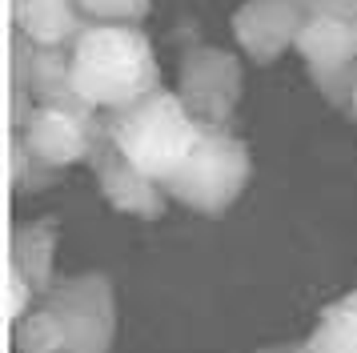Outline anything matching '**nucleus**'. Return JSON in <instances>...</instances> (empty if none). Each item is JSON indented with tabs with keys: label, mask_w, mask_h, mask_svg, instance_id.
<instances>
[{
	"label": "nucleus",
	"mask_w": 357,
	"mask_h": 353,
	"mask_svg": "<svg viewBox=\"0 0 357 353\" xmlns=\"http://www.w3.org/2000/svg\"><path fill=\"white\" fill-rule=\"evenodd\" d=\"M29 8V0H4V20H8V29H17V20L24 16Z\"/></svg>",
	"instance_id": "18"
},
{
	"label": "nucleus",
	"mask_w": 357,
	"mask_h": 353,
	"mask_svg": "<svg viewBox=\"0 0 357 353\" xmlns=\"http://www.w3.org/2000/svg\"><path fill=\"white\" fill-rule=\"evenodd\" d=\"M105 137L113 141V149L125 160H132L141 173H149L153 181L165 185L185 165V157L193 153L201 125L177 93L157 89V93L141 96L125 109L109 112L105 117Z\"/></svg>",
	"instance_id": "2"
},
{
	"label": "nucleus",
	"mask_w": 357,
	"mask_h": 353,
	"mask_svg": "<svg viewBox=\"0 0 357 353\" xmlns=\"http://www.w3.org/2000/svg\"><path fill=\"white\" fill-rule=\"evenodd\" d=\"M253 176V153L241 137H233L229 128L217 125H201L193 153L185 157L177 173L165 181V193L181 201L193 213L217 217L229 205H237V197L245 193Z\"/></svg>",
	"instance_id": "3"
},
{
	"label": "nucleus",
	"mask_w": 357,
	"mask_h": 353,
	"mask_svg": "<svg viewBox=\"0 0 357 353\" xmlns=\"http://www.w3.org/2000/svg\"><path fill=\"white\" fill-rule=\"evenodd\" d=\"M4 293H0V305H4V321L13 325V321H20L29 309H33V293L36 289L29 285V277H20L8 261H4Z\"/></svg>",
	"instance_id": "17"
},
{
	"label": "nucleus",
	"mask_w": 357,
	"mask_h": 353,
	"mask_svg": "<svg viewBox=\"0 0 357 353\" xmlns=\"http://www.w3.org/2000/svg\"><path fill=\"white\" fill-rule=\"evenodd\" d=\"M245 73L241 57L217 45H193L181 52L177 64V96L197 117V125L229 128L233 112L241 105Z\"/></svg>",
	"instance_id": "5"
},
{
	"label": "nucleus",
	"mask_w": 357,
	"mask_h": 353,
	"mask_svg": "<svg viewBox=\"0 0 357 353\" xmlns=\"http://www.w3.org/2000/svg\"><path fill=\"white\" fill-rule=\"evenodd\" d=\"M297 57L329 105H349L357 80V0H309Z\"/></svg>",
	"instance_id": "4"
},
{
	"label": "nucleus",
	"mask_w": 357,
	"mask_h": 353,
	"mask_svg": "<svg viewBox=\"0 0 357 353\" xmlns=\"http://www.w3.org/2000/svg\"><path fill=\"white\" fill-rule=\"evenodd\" d=\"M73 84L89 109L116 112L161 89V64L137 24H89L68 48Z\"/></svg>",
	"instance_id": "1"
},
{
	"label": "nucleus",
	"mask_w": 357,
	"mask_h": 353,
	"mask_svg": "<svg viewBox=\"0 0 357 353\" xmlns=\"http://www.w3.org/2000/svg\"><path fill=\"white\" fill-rule=\"evenodd\" d=\"M93 173H97V185L105 193L109 209L125 213V217H141V221H157L169 205V193H165L161 181H153L149 173H141L132 160H125L113 149V141L105 137L100 128L97 149H93Z\"/></svg>",
	"instance_id": "9"
},
{
	"label": "nucleus",
	"mask_w": 357,
	"mask_h": 353,
	"mask_svg": "<svg viewBox=\"0 0 357 353\" xmlns=\"http://www.w3.org/2000/svg\"><path fill=\"white\" fill-rule=\"evenodd\" d=\"M45 305L65 321L68 353H109L116 341V293L105 273L61 277L45 293Z\"/></svg>",
	"instance_id": "6"
},
{
	"label": "nucleus",
	"mask_w": 357,
	"mask_h": 353,
	"mask_svg": "<svg viewBox=\"0 0 357 353\" xmlns=\"http://www.w3.org/2000/svg\"><path fill=\"white\" fill-rule=\"evenodd\" d=\"M349 112L357 117V80H354V93H349Z\"/></svg>",
	"instance_id": "19"
},
{
	"label": "nucleus",
	"mask_w": 357,
	"mask_h": 353,
	"mask_svg": "<svg viewBox=\"0 0 357 353\" xmlns=\"http://www.w3.org/2000/svg\"><path fill=\"white\" fill-rule=\"evenodd\" d=\"M33 100L36 105H65V109H89L77 84H73V68H68L65 48H36L33 57Z\"/></svg>",
	"instance_id": "13"
},
{
	"label": "nucleus",
	"mask_w": 357,
	"mask_h": 353,
	"mask_svg": "<svg viewBox=\"0 0 357 353\" xmlns=\"http://www.w3.org/2000/svg\"><path fill=\"white\" fill-rule=\"evenodd\" d=\"M77 4L100 24H141L153 8V0H77Z\"/></svg>",
	"instance_id": "15"
},
{
	"label": "nucleus",
	"mask_w": 357,
	"mask_h": 353,
	"mask_svg": "<svg viewBox=\"0 0 357 353\" xmlns=\"http://www.w3.org/2000/svg\"><path fill=\"white\" fill-rule=\"evenodd\" d=\"M56 245H61L56 217H36V221H24L20 229H13L4 261L20 277H29V285L36 293H49L56 285Z\"/></svg>",
	"instance_id": "10"
},
{
	"label": "nucleus",
	"mask_w": 357,
	"mask_h": 353,
	"mask_svg": "<svg viewBox=\"0 0 357 353\" xmlns=\"http://www.w3.org/2000/svg\"><path fill=\"white\" fill-rule=\"evenodd\" d=\"M305 16L309 0H241L229 20V32L245 52V61L273 64L297 45Z\"/></svg>",
	"instance_id": "8"
},
{
	"label": "nucleus",
	"mask_w": 357,
	"mask_h": 353,
	"mask_svg": "<svg viewBox=\"0 0 357 353\" xmlns=\"http://www.w3.org/2000/svg\"><path fill=\"white\" fill-rule=\"evenodd\" d=\"M33 169H40V160L29 153V144L20 133H4V185L8 189H24L33 181Z\"/></svg>",
	"instance_id": "16"
},
{
	"label": "nucleus",
	"mask_w": 357,
	"mask_h": 353,
	"mask_svg": "<svg viewBox=\"0 0 357 353\" xmlns=\"http://www.w3.org/2000/svg\"><path fill=\"white\" fill-rule=\"evenodd\" d=\"M105 121H97V109H65V105H36L20 137L40 165L68 169L77 160H89L97 149V137Z\"/></svg>",
	"instance_id": "7"
},
{
	"label": "nucleus",
	"mask_w": 357,
	"mask_h": 353,
	"mask_svg": "<svg viewBox=\"0 0 357 353\" xmlns=\"http://www.w3.org/2000/svg\"><path fill=\"white\" fill-rule=\"evenodd\" d=\"M301 353H357V289L325 305L313 333L301 341Z\"/></svg>",
	"instance_id": "12"
},
{
	"label": "nucleus",
	"mask_w": 357,
	"mask_h": 353,
	"mask_svg": "<svg viewBox=\"0 0 357 353\" xmlns=\"http://www.w3.org/2000/svg\"><path fill=\"white\" fill-rule=\"evenodd\" d=\"M17 29L36 48H73L89 24H84V8L77 0H29Z\"/></svg>",
	"instance_id": "11"
},
{
	"label": "nucleus",
	"mask_w": 357,
	"mask_h": 353,
	"mask_svg": "<svg viewBox=\"0 0 357 353\" xmlns=\"http://www.w3.org/2000/svg\"><path fill=\"white\" fill-rule=\"evenodd\" d=\"M8 341H13V353H68L65 321L56 317V309H49V305L29 309L20 321H13Z\"/></svg>",
	"instance_id": "14"
}]
</instances>
